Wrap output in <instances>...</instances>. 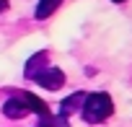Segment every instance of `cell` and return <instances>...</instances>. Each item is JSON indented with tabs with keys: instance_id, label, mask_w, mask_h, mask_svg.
Returning <instances> with one entry per match:
<instances>
[{
	"instance_id": "obj_1",
	"label": "cell",
	"mask_w": 132,
	"mask_h": 127,
	"mask_svg": "<svg viewBox=\"0 0 132 127\" xmlns=\"http://www.w3.org/2000/svg\"><path fill=\"white\" fill-rule=\"evenodd\" d=\"M111 112H114V101H111V96H109V93H104V91L88 93V96L83 99V119H86V122H91V124L109 119V117H111Z\"/></svg>"
},
{
	"instance_id": "obj_2",
	"label": "cell",
	"mask_w": 132,
	"mask_h": 127,
	"mask_svg": "<svg viewBox=\"0 0 132 127\" xmlns=\"http://www.w3.org/2000/svg\"><path fill=\"white\" fill-rule=\"evenodd\" d=\"M34 81H36L42 88H47V91H57V88H62V86H65V73H62L60 68L47 65L44 70H39V73L34 75Z\"/></svg>"
},
{
	"instance_id": "obj_3",
	"label": "cell",
	"mask_w": 132,
	"mask_h": 127,
	"mask_svg": "<svg viewBox=\"0 0 132 127\" xmlns=\"http://www.w3.org/2000/svg\"><path fill=\"white\" fill-rule=\"evenodd\" d=\"M3 114H5V117H11V119H23V117L29 114V106H26V99H23V93H18V96H11V99L3 104Z\"/></svg>"
},
{
	"instance_id": "obj_4",
	"label": "cell",
	"mask_w": 132,
	"mask_h": 127,
	"mask_svg": "<svg viewBox=\"0 0 132 127\" xmlns=\"http://www.w3.org/2000/svg\"><path fill=\"white\" fill-rule=\"evenodd\" d=\"M83 99H86V93H73V96H68V99H65L62 104H60V117H65V119H68L73 112H78L80 106H83Z\"/></svg>"
},
{
	"instance_id": "obj_5",
	"label": "cell",
	"mask_w": 132,
	"mask_h": 127,
	"mask_svg": "<svg viewBox=\"0 0 132 127\" xmlns=\"http://www.w3.org/2000/svg\"><path fill=\"white\" fill-rule=\"evenodd\" d=\"M23 99H26V106H29V112H34V114H39L42 119H47V117H52L49 114V106L39 99V96H34V93H23Z\"/></svg>"
},
{
	"instance_id": "obj_6",
	"label": "cell",
	"mask_w": 132,
	"mask_h": 127,
	"mask_svg": "<svg viewBox=\"0 0 132 127\" xmlns=\"http://www.w3.org/2000/svg\"><path fill=\"white\" fill-rule=\"evenodd\" d=\"M47 68V52H36L29 62H26V78H34L39 70Z\"/></svg>"
},
{
	"instance_id": "obj_7",
	"label": "cell",
	"mask_w": 132,
	"mask_h": 127,
	"mask_svg": "<svg viewBox=\"0 0 132 127\" xmlns=\"http://www.w3.org/2000/svg\"><path fill=\"white\" fill-rule=\"evenodd\" d=\"M60 3H62V0H39V5H36V18L39 21H44V18H49L57 8H60Z\"/></svg>"
},
{
	"instance_id": "obj_8",
	"label": "cell",
	"mask_w": 132,
	"mask_h": 127,
	"mask_svg": "<svg viewBox=\"0 0 132 127\" xmlns=\"http://www.w3.org/2000/svg\"><path fill=\"white\" fill-rule=\"evenodd\" d=\"M36 127H54V117H47V119H42Z\"/></svg>"
},
{
	"instance_id": "obj_9",
	"label": "cell",
	"mask_w": 132,
	"mask_h": 127,
	"mask_svg": "<svg viewBox=\"0 0 132 127\" xmlns=\"http://www.w3.org/2000/svg\"><path fill=\"white\" fill-rule=\"evenodd\" d=\"M8 11V0H0V13H5Z\"/></svg>"
},
{
	"instance_id": "obj_10",
	"label": "cell",
	"mask_w": 132,
	"mask_h": 127,
	"mask_svg": "<svg viewBox=\"0 0 132 127\" xmlns=\"http://www.w3.org/2000/svg\"><path fill=\"white\" fill-rule=\"evenodd\" d=\"M114 3H124V0H114Z\"/></svg>"
}]
</instances>
